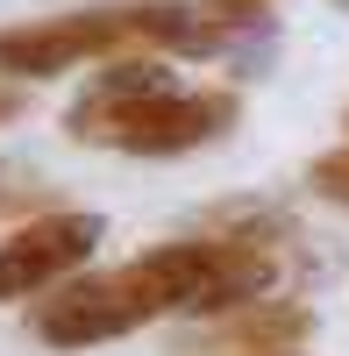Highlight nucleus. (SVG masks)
Here are the masks:
<instances>
[{
  "label": "nucleus",
  "mask_w": 349,
  "mask_h": 356,
  "mask_svg": "<svg viewBox=\"0 0 349 356\" xmlns=\"http://www.w3.org/2000/svg\"><path fill=\"white\" fill-rule=\"evenodd\" d=\"M107 221L93 207H65V214H36L0 243V307H22L36 292H57L65 278H79V264L100 250Z\"/></svg>",
  "instance_id": "20e7f679"
},
{
  "label": "nucleus",
  "mask_w": 349,
  "mask_h": 356,
  "mask_svg": "<svg viewBox=\"0 0 349 356\" xmlns=\"http://www.w3.org/2000/svg\"><path fill=\"white\" fill-rule=\"evenodd\" d=\"M15 107H22V93H15V79H8V72H0V122H8V114H15Z\"/></svg>",
  "instance_id": "1a4fd4ad"
},
{
  "label": "nucleus",
  "mask_w": 349,
  "mask_h": 356,
  "mask_svg": "<svg viewBox=\"0 0 349 356\" xmlns=\"http://www.w3.org/2000/svg\"><path fill=\"white\" fill-rule=\"evenodd\" d=\"M122 43H136L129 0H100V8H79V15L0 29V72L8 79H57V72H79L86 57H114Z\"/></svg>",
  "instance_id": "7ed1b4c3"
},
{
  "label": "nucleus",
  "mask_w": 349,
  "mask_h": 356,
  "mask_svg": "<svg viewBox=\"0 0 349 356\" xmlns=\"http://www.w3.org/2000/svg\"><path fill=\"white\" fill-rule=\"evenodd\" d=\"M136 292L164 314H236V307H257L278 278L271 250L257 243H236V235H186V243H164L150 257L129 264Z\"/></svg>",
  "instance_id": "f257e3e1"
},
{
  "label": "nucleus",
  "mask_w": 349,
  "mask_h": 356,
  "mask_svg": "<svg viewBox=\"0 0 349 356\" xmlns=\"http://www.w3.org/2000/svg\"><path fill=\"white\" fill-rule=\"evenodd\" d=\"M150 321H157V307L136 292L129 264H122V271H100V278H65V285L36 307V335H43L50 349H93V342H114V335L150 328Z\"/></svg>",
  "instance_id": "39448f33"
},
{
  "label": "nucleus",
  "mask_w": 349,
  "mask_h": 356,
  "mask_svg": "<svg viewBox=\"0 0 349 356\" xmlns=\"http://www.w3.org/2000/svg\"><path fill=\"white\" fill-rule=\"evenodd\" d=\"M307 335H314V314L307 307H293V300H257V307H236V314L214 321L207 356H293Z\"/></svg>",
  "instance_id": "0eeeda50"
},
{
  "label": "nucleus",
  "mask_w": 349,
  "mask_h": 356,
  "mask_svg": "<svg viewBox=\"0 0 349 356\" xmlns=\"http://www.w3.org/2000/svg\"><path fill=\"white\" fill-rule=\"evenodd\" d=\"M228 122H236V93H171V79L150 86V93L122 100L114 114H100L86 143H107L122 157H186L200 143H214Z\"/></svg>",
  "instance_id": "f03ea898"
},
{
  "label": "nucleus",
  "mask_w": 349,
  "mask_h": 356,
  "mask_svg": "<svg viewBox=\"0 0 349 356\" xmlns=\"http://www.w3.org/2000/svg\"><path fill=\"white\" fill-rule=\"evenodd\" d=\"M307 186L321 193L328 207H349V143H342V150H321L307 164Z\"/></svg>",
  "instance_id": "6e6552de"
},
{
  "label": "nucleus",
  "mask_w": 349,
  "mask_h": 356,
  "mask_svg": "<svg viewBox=\"0 0 349 356\" xmlns=\"http://www.w3.org/2000/svg\"><path fill=\"white\" fill-rule=\"evenodd\" d=\"M257 8H264V0H257Z\"/></svg>",
  "instance_id": "9d476101"
},
{
  "label": "nucleus",
  "mask_w": 349,
  "mask_h": 356,
  "mask_svg": "<svg viewBox=\"0 0 349 356\" xmlns=\"http://www.w3.org/2000/svg\"><path fill=\"white\" fill-rule=\"evenodd\" d=\"M129 22H136V43L171 57H221L271 29L257 0H129Z\"/></svg>",
  "instance_id": "423d86ee"
}]
</instances>
